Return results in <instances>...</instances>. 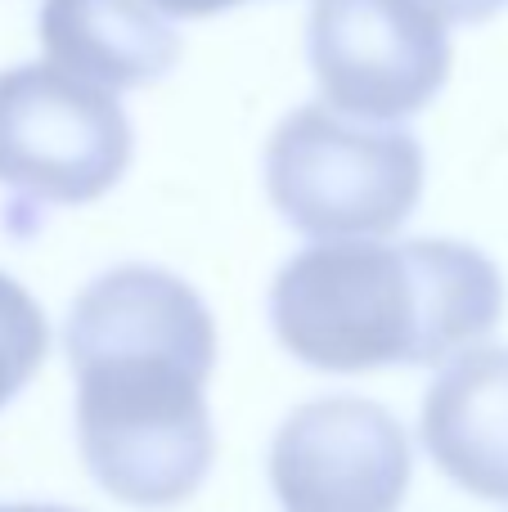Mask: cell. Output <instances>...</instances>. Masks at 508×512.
Instances as JSON below:
<instances>
[{
	"label": "cell",
	"mask_w": 508,
	"mask_h": 512,
	"mask_svg": "<svg viewBox=\"0 0 508 512\" xmlns=\"http://www.w3.org/2000/svg\"><path fill=\"white\" fill-rule=\"evenodd\" d=\"M446 23H486L491 14H500L508 0H428Z\"/></svg>",
	"instance_id": "obj_10"
},
{
	"label": "cell",
	"mask_w": 508,
	"mask_h": 512,
	"mask_svg": "<svg viewBox=\"0 0 508 512\" xmlns=\"http://www.w3.org/2000/svg\"><path fill=\"white\" fill-rule=\"evenodd\" d=\"M0 512H72L59 504H0Z\"/></svg>",
	"instance_id": "obj_12"
},
{
	"label": "cell",
	"mask_w": 508,
	"mask_h": 512,
	"mask_svg": "<svg viewBox=\"0 0 508 512\" xmlns=\"http://www.w3.org/2000/svg\"><path fill=\"white\" fill-rule=\"evenodd\" d=\"M63 346L90 477L131 508L194 495L216 454L203 396L216 324L203 297L158 265H117L72 301Z\"/></svg>",
	"instance_id": "obj_1"
},
{
	"label": "cell",
	"mask_w": 508,
	"mask_h": 512,
	"mask_svg": "<svg viewBox=\"0 0 508 512\" xmlns=\"http://www.w3.org/2000/svg\"><path fill=\"white\" fill-rule=\"evenodd\" d=\"M149 5H158L162 14H176V18H212L221 9L243 5V0H149Z\"/></svg>",
	"instance_id": "obj_11"
},
{
	"label": "cell",
	"mask_w": 508,
	"mask_h": 512,
	"mask_svg": "<svg viewBox=\"0 0 508 512\" xmlns=\"http://www.w3.org/2000/svg\"><path fill=\"white\" fill-rule=\"evenodd\" d=\"M50 351V324L18 279L0 270V409L32 382Z\"/></svg>",
	"instance_id": "obj_9"
},
{
	"label": "cell",
	"mask_w": 508,
	"mask_h": 512,
	"mask_svg": "<svg viewBox=\"0 0 508 512\" xmlns=\"http://www.w3.org/2000/svg\"><path fill=\"white\" fill-rule=\"evenodd\" d=\"M131 117L108 86L59 63L0 72V185L14 207H81L131 167Z\"/></svg>",
	"instance_id": "obj_4"
},
{
	"label": "cell",
	"mask_w": 508,
	"mask_h": 512,
	"mask_svg": "<svg viewBox=\"0 0 508 512\" xmlns=\"http://www.w3.org/2000/svg\"><path fill=\"white\" fill-rule=\"evenodd\" d=\"M306 50L329 108L369 122L414 117L450 77L446 18L428 0H315Z\"/></svg>",
	"instance_id": "obj_5"
},
{
	"label": "cell",
	"mask_w": 508,
	"mask_h": 512,
	"mask_svg": "<svg viewBox=\"0 0 508 512\" xmlns=\"http://www.w3.org/2000/svg\"><path fill=\"white\" fill-rule=\"evenodd\" d=\"M423 445L459 490L508 504V346L459 355L432 382Z\"/></svg>",
	"instance_id": "obj_7"
},
{
	"label": "cell",
	"mask_w": 508,
	"mask_h": 512,
	"mask_svg": "<svg viewBox=\"0 0 508 512\" xmlns=\"http://www.w3.org/2000/svg\"><path fill=\"white\" fill-rule=\"evenodd\" d=\"M270 486L284 512H396L410 490V436L374 400H311L270 445Z\"/></svg>",
	"instance_id": "obj_6"
},
{
	"label": "cell",
	"mask_w": 508,
	"mask_h": 512,
	"mask_svg": "<svg viewBox=\"0 0 508 512\" xmlns=\"http://www.w3.org/2000/svg\"><path fill=\"white\" fill-rule=\"evenodd\" d=\"M266 194L297 234L378 239L419 207L423 144L401 126L347 122L329 104H306L270 135Z\"/></svg>",
	"instance_id": "obj_3"
},
{
	"label": "cell",
	"mask_w": 508,
	"mask_h": 512,
	"mask_svg": "<svg viewBox=\"0 0 508 512\" xmlns=\"http://www.w3.org/2000/svg\"><path fill=\"white\" fill-rule=\"evenodd\" d=\"M36 32L50 63L108 90L149 86L180 59V36L149 0H41Z\"/></svg>",
	"instance_id": "obj_8"
},
{
	"label": "cell",
	"mask_w": 508,
	"mask_h": 512,
	"mask_svg": "<svg viewBox=\"0 0 508 512\" xmlns=\"http://www.w3.org/2000/svg\"><path fill=\"white\" fill-rule=\"evenodd\" d=\"M504 315V279L455 239H324L297 252L270 288V324L302 364L365 373L437 364L482 342Z\"/></svg>",
	"instance_id": "obj_2"
}]
</instances>
